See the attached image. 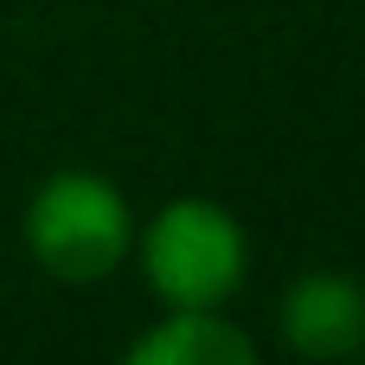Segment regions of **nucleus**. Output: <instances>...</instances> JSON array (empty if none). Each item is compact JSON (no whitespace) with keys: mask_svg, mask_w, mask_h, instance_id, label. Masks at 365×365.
Wrapping results in <instances>:
<instances>
[{"mask_svg":"<svg viewBox=\"0 0 365 365\" xmlns=\"http://www.w3.org/2000/svg\"><path fill=\"white\" fill-rule=\"evenodd\" d=\"M26 250L51 282H71V289L109 282L135 250V212L109 173L58 167L38 180L26 205Z\"/></svg>","mask_w":365,"mask_h":365,"instance_id":"f257e3e1","label":"nucleus"},{"mask_svg":"<svg viewBox=\"0 0 365 365\" xmlns=\"http://www.w3.org/2000/svg\"><path fill=\"white\" fill-rule=\"evenodd\" d=\"M135 257H141V282L160 308H225L250 276L244 225L205 192L167 199L135 231Z\"/></svg>","mask_w":365,"mask_h":365,"instance_id":"f03ea898","label":"nucleus"},{"mask_svg":"<svg viewBox=\"0 0 365 365\" xmlns=\"http://www.w3.org/2000/svg\"><path fill=\"white\" fill-rule=\"evenodd\" d=\"M282 340L302 359H353L365 346V282L346 269H302L282 289Z\"/></svg>","mask_w":365,"mask_h":365,"instance_id":"7ed1b4c3","label":"nucleus"},{"mask_svg":"<svg viewBox=\"0 0 365 365\" xmlns=\"http://www.w3.org/2000/svg\"><path fill=\"white\" fill-rule=\"evenodd\" d=\"M128 365H257V340L225 308H167L128 346Z\"/></svg>","mask_w":365,"mask_h":365,"instance_id":"20e7f679","label":"nucleus"}]
</instances>
